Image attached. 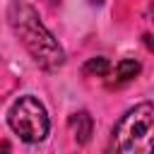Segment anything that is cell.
<instances>
[{"label": "cell", "instance_id": "277c9868", "mask_svg": "<svg viewBox=\"0 0 154 154\" xmlns=\"http://www.w3.org/2000/svg\"><path fill=\"white\" fill-rule=\"evenodd\" d=\"M67 125H70V130H72L77 144H87V142L91 140L94 120H91V116H89L87 111H77V113H72L70 120H67Z\"/></svg>", "mask_w": 154, "mask_h": 154}, {"label": "cell", "instance_id": "6da1fadb", "mask_svg": "<svg viewBox=\"0 0 154 154\" xmlns=\"http://www.w3.org/2000/svg\"><path fill=\"white\" fill-rule=\"evenodd\" d=\"M7 19L12 31L17 34V38L24 43V48L29 51V55L34 58V63L48 72H55L63 67L65 63V51L58 43V38L46 29V24L41 22L38 12L24 2V0H12L10 10H7Z\"/></svg>", "mask_w": 154, "mask_h": 154}, {"label": "cell", "instance_id": "30bf717a", "mask_svg": "<svg viewBox=\"0 0 154 154\" xmlns=\"http://www.w3.org/2000/svg\"><path fill=\"white\" fill-rule=\"evenodd\" d=\"M89 2H91V5H101L103 0H89Z\"/></svg>", "mask_w": 154, "mask_h": 154}, {"label": "cell", "instance_id": "8992f818", "mask_svg": "<svg viewBox=\"0 0 154 154\" xmlns=\"http://www.w3.org/2000/svg\"><path fill=\"white\" fill-rule=\"evenodd\" d=\"M140 70H142V65L137 63V60H120L118 65H116V77H118V82H128V79H132V77H137L140 75Z\"/></svg>", "mask_w": 154, "mask_h": 154}, {"label": "cell", "instance_id": "3957f363", "mask_svg": "<svg viewBox=\"0 0 154 154\" xmlns=\"http://www.w3.org/2000/svg\"><path fill=\"white\" fill-rule=\"evenodd\" d=\"M7 123H10L12 132L19 135V140H24L29 144L43 142L48 130H51V120H48L46 106L31 94L19 96L12 103V108L7 113Z\"/></svg>", "mask_w": 154, "mask_h": 154}, {"label": "cell", "instance_id": "5b68a950", "mask_svg": "<svg viewBox=\"0 0 154 154\" xmlns=\"http://www.w3.org/2000/svg\"><path fill=\"white\" fill-rule=\"evenodd\" d=\"M82 72L89 75V77H106V75L111 72V63H108L103 55H96V58H89V60L84 63Z\"/></svg>", "mask_w": 154, "mask_h": 154}, {"label": "cell", "instance_id": "52a82bcc", "mask_svg": "<svg viewBox=\"0 0 154 154\" xmlns=\"http://www.w3.org/2000/svg\"><path fill=\"white\" fill-rule=\"evenodd\" d=\"M142 41H144V46L154 53V34H144V36H142Z\"/></svg>", "mask_w": 154, "mask_h": 154}, {"label": "cell", "instance_id": "ba28073f", "mask_svg": "<svg viewBox=\"0 0 154 154\" xmlns=\"http://www.w3.org/2000/svg\"><path fill=\"white\" fill-rule=\"evenodd\" d=\"M0 154H10V144L7 142H0Z\"/></svg>", "mask_w": 154, "mask_h": 154}, {"label": "cell", "instance_id": "7a4b0ae2", "mask_svg": "<svg viewBox=\"0 0 154 154\" xmlns=\"http://www.w3.org/2000/svg\"><path fill=\"white\" fill-rule=\"evenodd\" d=\"M106 154H154V103H137L116 123Z\"/></svg>", "mask_w": 154, "mask_h": 154}, {"label": "cell", "instance_id": "9c48e42d", "mask_svg": "<svg viewBox=\"0 0 154 154\" xmlns=\"http://www.w3.org/2000/svg\"><path fill=\"white\" fill-rule=\"evenodd\" d=\"M147 17H149V19H152V22H154V2H152V5H149V7H147Z\"/></svg>", "mask_w": 154, "mask_h": 154}]
</instances>
